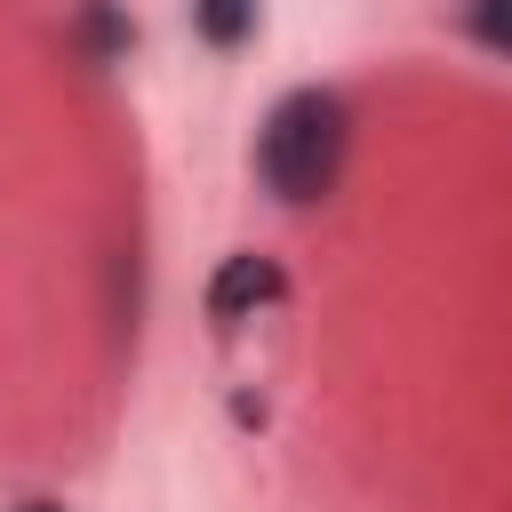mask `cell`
Returning a JSON list of instances; mask_svg holds the SVG:
<instances>
[{
    "label": "cell",
    "instance_id": "cell-4",
    "mask_svg": "<svg viewBox=\"0 0 512 512\" xmlns=\"http://www.w3.org/2000/svg\"><path fill=\"white\" fill-rule=\"evenodd\" d=\"M464 24H472V40H480V48L512 56V0H472V8H464Z\"/></svg>",
    "mask_w": 512,
    "mask_h": 512
},
{
    "label": "cell",
    "instance_id": "cell-3",
    "mask_svg": "<svg viewBox=\"0 0 512 512\" xmlns=\"http://www.w3.org/2000/svg\"><path fill=\"white\" fill-rule=\"evenodd\" d=\"M192 24L208 48H240L256 32V0H192Z\"/></svg>",
    "mask_w": 512,
    "mask_h": 512
},
{
    "label": "cell",
    "instance_id": "cell-2",
    "mask_svg": "<svg viewBox=\"0 0 512 512\" xmlns=\"http://www.w3.org/2000/svg\"><path fill=\"white\" fill-rule=\"evenodd\" d=\"M280 288H288V280H280L272 256H224L216 280H208V320H224V328H232V320H256L264 304H280Z\"/></svg>",
    "mask_w": 512,
    "mask_h": 512
},
{
    "label": "cell",
    "instance_id": "cell-1",
    "mask_svg": "<svg viewBox=\"0 0 512 512\" xmlns=\"http://www.w3.org/2000/svg\"><path fill=\"white\" fill-rule=\"evenodd\" d=\"M344 144H352V120L328 88H288L272 112H264V136H256V168L264 184L304 208L320 192H336V168H344Z\"/></svg>",
    "mask_w": 512,
    "mask_h": 512
},
{
    "label": "cell",
    "instance_id": "cell-5",
    "mask_svg": "<svg viewBox=\"0 0 512 512\" xmlns=\"http://www.w3.org/2000/svg\"><path fill=\"white\" fill-rule=\"evenodd\" d=\"M24 512H64V504H24Z\"/></svg>",
    "mask_w": 512,
    "mask_h": 512
}]
</instances>
